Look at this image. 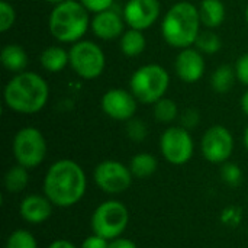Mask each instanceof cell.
<instances>
[{
  "label": "cell",
  "instance_id": "obj_1",
  "mask_svg": "<svg viewBox=\"0 0 248 248\" xmlns=\"http://www.w3.org/2000/svg\"><path fill=\"white\" fill-rule=\"evenodd\" d=\"M87 177L83 167L70 158L52 163L42 182V192L57 208H71L86 195Z\"/></svg>",
  "mask_w": 248,
  "mask_h": 248
},
{
  "label": "cell",
  "instance_id": "obj_2",
  "mask_svg": "<svg viewBox=\"0 0 248 248\" xmlns=\"http://www.w3.org/2000/svg\"><path fill=\"white\" fill-rule=\"evenodd\" d=\"M49 89L46 81L36 73H17L4 87V103L17 113H36L48 102Z\"/></svg>",
  "mask_w": 248,
  "mask_h": 248
},
{
  "label": "cell",
  "instance_id": "obj_3",
  "mask_svg": "<svg viewBox=\"0 0 248 248\" xmlns=\"http://www.w3.org/2000/svg\"><path fill=\"white\" fill-rule=\"evenodd\" d=\"M201 15L190 1H179L173 4L164 15L161 33L164 41L174 48H190L198 36L201 26Z\"/></svg>",
  "mask_w": 248,
  "mask_h": 248
},
{
  "label": "cell",
  "instance_id": "obj_4",
  "mask_svg": "<svg viewBox=\"0 0 248 248\" xmlns=\"http://www.w3.org/2000/svg\"><path fill=\"white\" fill-rule=\"evenodd\" d=\"M89 10L77 0H64L49 15V31L60 42H78L89 28Z\"/></svg>",
  "mask_w": 248,
  "mask_h": 248
},
{
  "label": "cell",
  "instance_id": "obj_5",
  "mask_svg": "<svg viewBox=\"0 0 248 248\" xmlns=\"http://www.w3.org/2000/svg\"><path fill=\"white\" fill-rule=\"evenodd\" d=\"M129 209L116 199L102 202L92 214L90 228L93 234L112 241L122 237L129 225Z\"/></svg>",
  "mask_w": 248,
  "mask_h": 248
},
{
  "label": "cell",
  "instance_id": "obj_6",
  "mask_svg": "<svg viewBox=\"0 0 248 248\" xmlns=\"http://www.w3.org/2000/svg\"><path fill=\"white\" fill-rule=\"evenodd\" d=\"M170 76L167 70L158 64H147L140 67L131 77V93L144 105H154L163 99L169 89Z\"/></svg>",
  "mask_w": 248,
  "mask_h": 248
},
{
  "label": "cell",
  "instance_id": "obj_7",
  "mask_svg": "<svg viewBox=\"0 0 248 248\" xmlns=\"http://www.w3.org/2000/svg\"><path fill=\"white\" fill-rule=\"evenodd\" d=\"M12 150L16 163L29 170L44 163L48 145L44 134L39 129L33 126H25L16 132Z\"/></svg>",
  "mask_w": 248,
  "mask_h": 248
},
{
  "label": "cell",
  "instance_id": "obj_8",
  "mask_svg": "<svg viewBox=\"0 0 248 248\" xmlns=\"http://www.w3.org/2000/svg\"><path fill=\"white\" fill-rule=\"evenodd\" d=\"M70 65L77 76L86 80L99 77L106 65L103 49L92 41L76 42L70 52Z\"/></svg>",
  "mask_w": 248,
  "mask_h": 248
},
{
  "label": "cell",
  "instance_id": "obj_9",
  "mask_svg": "<svg viewBox=\"0 0 248 248\" xmlns=\"http://www.w3.org/2000/svg\"><path fill=\"white\" fill-rule=\"evenodd\" d=\"M160 151L167 163L173 166H183L193 157V138L182 125L170 126L160 137Z\"/></svg>",
  "mask_w": 248,
  "mask_h": 248
},
{
  "label": "cell",
  "instance_id": "obj_10",
  "mask_svg": "<svg viewBox=\"0 0 248 248\" xmlns=\"http://www.w3.org/2000/svg\"><path fill=\"white\" fill-rule=\"evenodd\" d=\"M93 180L102 192L108 195H121L131 187L134 176L124 163L105 160L94 167Z\"/></svg>",
  "mask_w": 248,
  "mask_h": 248
},
{
  "label": "cell",
  "instance_id": "obj_11",
  "mask_svg": "<svg viewBox=\"0 0 248 248\" xmlns=\"http://www.w3.org/2000/svg\"><path fill=\"white\" fill-rule=\"evenodd\" d=\"M201 151L203 158L212 164H224L230 161L234 153V137L231 131L222 125L211 126L202 137Z\"/></svg>",
  "mask_w": 248,
  "mask_h": 248
},
{
  "label": "cell",
  "instance_id": "obj_12",
  "mask_svg": "<svg viewBox=\"0 0 248 248\" xmlns=\"http://www.w3.org/2000/svg\"><path fill=\"white\" fill-rule=\"evenodd\" d=\"M137 97L124 90V89H110L108 90L100 100L102 109L103 112L115 119V121H122V122H128L129 119L134 118L135 112H137Z\"/></svg>",
  "mask_w": 248,
  "mask_h": 248
},
{
  "label": "cell",
  "instance_id": "obj_13",
  "mask_svg": "<svg viewBox=\"0 0 248 248\" xmlns=\"http://www.w3.org/2000/svg\"><path fill=\"white\" fill-rule=\"evenodd\" d=\"M160 10L158 0H128L124 9V19L132 29L144 31L155 23Z\"/></svg>",
  "mask_w": 248,
  "mask_h": 248
},
{
  "label": "cell",
  "instance_id": "obj_14",
  "mask_svg": "<svg viewBox=\"0 0 248 248\" xmlns=\"http://www.w3.org/2000/svg\"><path fill=\"white\" fill-rule=\"evenodd\" d=\"M176 74L185 83H196L205 73V60L199 49L185 48L179 52L174 62Z\"/></svg>",
  "mask_w": 248,
  "mask_h": 248
},
{
  "label": "cell",
  "instance_id": "obj_15",
  "mask_svg": "<svg viewBox=\"0 0 248 248\" xmlns=\"http://www.w3.org/2000/svg\"><path fill=\"white\" fill-rule=\"evenodd\" d=\"M52 208H54V205L44 193L42 195L32 193V195L25 196L20 201L19 215L25 222L38 225V224H44L45 221H48L51 218Z\"/></svg>",
  "mask_w": 248,
  "mask_h": 248
},
{
  "label": "cell",
  "instance_id": "obj_16",
  "mask_svg": "<svg viewBox=\"0 0 248 248\" xmlns=\"http://www.w3.org/2000/svg\"><path fill=\"white\" fill-rule=\"evenodd\" d=\"M124 23L125 19L110 7L108 10L94 13L92 20V29L97 38L110 41L124 35Z\"/></svg>",
  "mask_w": 248,
  "mask_h": 248
},
{
  "label": "cell",
  "instance_id": "obj_17",
  "mask_svg": "<svg viewBox=\"0 0 248 248\" xmlns=\"http://www.w3.org/2000/svg\"><path fill=\"white\" fill-rule=\"evenodd\" d=\"M0 61L3 67L12 73H22L28 65V54L17 44L4 45L0 52Z\"/></svg>",
  "mask_w": 248,
  "mask_h": 248
},
{
  "label": "cell",
  "instance_id": "obj_18",
  "mask_svg": "<svg viewBox=\"0 0 248 248\" xmlns=\"http://www.w3.org/2000/svg\"><path fill=\"white\" fill-rule=\"evenodd\" d=\"M201 22L208 28H218L225 19V6L221 0H202L199 6Z\"/></svg>",
  "mask_w": 248,
  "mask_h": 248
},
{
  "label": "cell",
  "instance_id": "obj_19",
  "mask_svg": "<svg viewBox=\"0 0 248 248\" xmlns=\"http://www.w3.org/2000/svg\"><path fill=\"white\" fill-rule=\"evenodd\" d=\"M39 60H41V65L46 71H49V73H60L70 62V55L61 46H49V48L42 51Z\"/></svg>",
  "mask_w": 248,
  "mask_h": 248
},
{
  "label": "cell",
  "instance_id": "obj_20",
  "mask_svg": "<svg viewBox=\"0 0 248 248\" xmlns=\"http://www.w3.org/2000/svg\"><path fill=\"white\" fill-rule=\"evenodd\" d=\"M158 169L157 158L150 153H138L131 158L129 170L135 179H148Z\"/></svg>",
  "mask_w": 248,
  "mask_h": 248
},
{
  "label": "cell",
  "instance_id": "obj_21",
  "mask_svg": "<svg viewBox=\"0 0 248 248\" xmlns=\"http://www.w3.org/2000/svg\"><path fill=\"white\" fill-rule=\"evenodd\" d=\"M28 183H29L28 169L23 167V166H20V164L12 166L6 171L4 179H3L4 189L10 195H17V193L23 192L28 187Z\"/></svg>",
  "mask_w": 248,
  "mask_h": 248
},
{
  "label": "cell",
  "instance_id": "obj_22",
  "mask_svg": "<svg viewBox=\"0 0 248 248\" xmlns=\"http://www.w3.org/2000/svg\"><path fill=\"white\" fill-rule=\"evenodd\" d=\"M147 46L145 36L138 29H129L124 32L121 36V51L126 57H137L140 55Z\"/></svg>",
  "mask_w": 248,
  "mask_h": 248
},
{
  "label": "cell",
  "instance_id": "obj_23",
  "mask_svg": "<svg viewBox=\"0 0 248 248\" xmlns=\"http://www.w3.org/2000/svg\"><path fill=\"white\" fill-rule=\"evenodd\" d=\"M235 77H237L235 76V68H232L228 64H224V65H219L214 71L212 78H211V84H212V87H214V90L217 93L224 94V93L231 90Z\"/></svg>",
  "mask_w": 248,
  "mask_h": 248
},
{
  "label": "cell",
  "instance_id": "obj_24",
  "mask_svg": "<svg viewBox=\"0 0 248 248\" xmlns=\"http://www.w3.org/2000/svg\"><path fill=\"white\" fill-rule=\"evenodd\" d=\"M179 115L177 105L171 99H160L157 103H154V116L161 124H170L173 122Z\"/></svg>",
  "mask_w": 248,
  "mask_h": 248
},
{
  "label": "cell",
  "instance_id": "obj_25",
  "mask_svg": "<svg viewBox=\"0 0 248 248\" xmlns=\"http://www.w3.org/2000/svg\"><path fill=\"white\" fill-rule=\"evenodd\" d=\"M4 248H38V241L28 230H15L7 237Z\"/></svg>",
  "mask_w": 248,
  "mask_h": 248
},
{
  "label": "cell",
  "instance_id": "obj_26",
  "mask_svg": "<svg viewBox=\"0 0 248 248\" xmlns=\"http://www.w3.org/2000/svg\"><path fill=\"white\" fill-rule=\"evenodd\" d=\"M195 45L198 46L199 51L202 52H206V54H215L221 49L222 46V42L219 39V36L212 32V31H205V32H201Z\"/></svg>",
  "mask_w": 248,
  "mask_h": 248
},
{
  "label": "cell",
  "instance_id": "obj_27",
  "mask_svg": "<svg viewBox=\"0 0 248 248\" xmlns=\"http://www.w3.org/2000/svg\"><path fill=\"white\" fill-rule=\"evenodd\" d=\"M221 177H222L225 185H228L231 187H235L243 180V170H241V167L238 164L227 161L221 167Z\"/></svg>",
  "mask_w": 248,
  "mask_h": 248
},
{
  "label": "cell",
  "instance_id": "obj_28",
  "mask_svg": "<svg viewBox=\"0 0 248 248\" xmlns=\"http://www.w3.org/2000/svg\"><path fill=\"white\" fill-rule=\"evenodd\" d=\"M126 135L134 142H142L148 135V128L144 121L132 118L126 122Z\"/></svg>",
  "mask_w": 248,
  "mask_h": 248
},
{
  "label": "cell",
  "instance_id": "obj_29",
  "mask_svg": "<svg viewBox=\"0 0 248 248\" xmlns=\"http://www.w3.org/2000/svg\"><path fill=\"white\" fill-rule=\"evenodd\" d=\"M16 19V12L13 9V6L10 3H7L6 0L0 1V31L1 32H7Z\"/></svg>",
  "mask_w": 248,
  "mask_h": 248
},
{
  "label": "cell",
  "instance_id": "obj_30",
  "mask_svg": "<svg viewBox=\"0 0 248 248\" xmlns=\"http://www.w3.org/2000/svg\"><path fill=\"white\" fill-rule=\"evenodd\" d=\"M243 221V209L238 206H227L221 212V222L227 227L237 228Z\"/></svg>",
  "mask_w": 248,
  "mask_h": 248
},
{
  "label": "cell",
  "instance_id": "obj_31",
  "mask_svg": "<svg viewBox=\"0 0 248 248\" xmlns=\"http://www.w3.org/2000/svg\"><path fill=\"white\" fill-rule=\"evenodd\" d=\"M199 121H201V115H199V112L196 109H186L182 113V118H180L182 126L186 128L187 131L196 128L199 125Z\"/></svg>",
  "mask_w": 248,
  "mask_h": 248
},
{
  "label": "cell",
  "instance_id": "obj_32",
  "mask_svg": "<svg viewBox=\"0 0 248 248\" xmlns=\"http://www.w3.org/2000/svg\"><path fill=\"white\" fill-rule=\"evenodd\" d=\"M80 1L89 12H93V13L108 10L113 4V0H80Z\"/></svg>",
  "mask_w": 248,
  "mask_h": 248
},
{
  "label": "cell",
  "instance_id": "obj_33",
  "mask_svg": "<svg viewBox=\"0 0 248 248\" xmlns=\"http://www.w3.org/2000/svg\"><path fill=\"white\" fill-rule=\"evenodd\" d=\"M235 76L243 84L248 86V52L238 58L235 64Z\"/></svg>",
  "mask_w": 248,
  "mask_h": 248
},
{
  "label": "cell",
  "instance_id": "obj_34",
  "mask_svg": "<svg viewBox=\"0 0 248 248\" xmlns=\"http://www.w3.org/2000/svg\"><path fill=\"white\" fill-rule=\"evenodd\" d=\"M80 248H109V241L103 237H99L96 234H92L84 238Z\"/></svg>",
  "mask_w": 248,
  "mask_h": 248
},
{
  "label": "cell",
  "instance_id": "obj_35",
  "mask_svg": "<svg viewBox=\"0 0 248 248\" xmlns=\"http://www.w3.org/2000/svg\"><path fill=\"white\" fill-rule=\"evenodd\" d=\"M109 248H138V246L129 238L119 237V238H115V240L109 241Z\"/></svg>",
  "mask_w": 248,
  "mask_h": 248
},
{
  "label": "cell",
  "instance_id": "obj_36",
  "mask_svg": "<svg viewBox=\"0 0 248 248\" xmlns=\"http://www.w3.org/2000/svg\"><path fill=\"white\" fill-rule=\"evenodd\" d=\"M48 248H77L73 243H70L68 240H64V238H60V240H55L52 241Z\"/></svg>",
  "mask_w": 248,
  "mask_h": 248
},
{
  "label": "cell",
  "instance_id": "obj_37",
  "mask_svg": "<svg viewBox=\"0 0 248 248\" xmlns=\"http://www.w3.org/2000/svg\"><path fill=\"white\" fill-rule=\"evenodd\" d=\"M241 109H243V112L248 116V90L243 94V97H241Z\"/></svg>",
  "mask_w": 248,
  "mask_h": 248
},
{
  "label": "cell",
  "instance_id": "obj_38",
  "mask_svg": "<svg viewBox=\"0 0 248 248\" xmlns=\"http://www.w3.org/2000/svg\"><path fill=\"white\" fill-rule=\"evenodd\" d=\"M244 145H246V148L248 150V125L247 128H246V131H244Z\"/></svg>",
  "mask_w": 248,
  "mask_h": 248
},
{
  "label": "cell",
  "instance_id": "obj_39",
  "mask_svg": "<svg viewBox=\"0 0 248 248\" xmlns=\"http://www.w3.org/2000/svg\"><path fill=\"white\" fill-rule=\"evenodd\" d=\"M46 1H49V3H54V4H58V3H61V1H64V0H46Z\"/></svg>",
  "mask_w": 248,
  "mask_h": 248
},
{
  "label": "cell",
  "instance_id": "obj_40",
  "mask_svg": "<svg viewBox=\"0 0 248 248\" xmlns=\"http://www.w3.org/2000/svg\"><path fill=\"white\" fill-rule=\"evenodd\" d=\"M246 19H247V22H248V4H247V9H246Z\"/></svg>",
  "mask_w": 248,
  "mask_h": 248
},
{
  "label": "cell",
  "instance_id": "obj_41",
  "mask_svg": "<svg viewBox=\"0 0 248 248\" xmlns=\"http://www.w3.org/2000/svg\"><path fill=\"white\" fill-rule=\"evenodd\" d=\"M155 248H158V247H155Z\"/></svg>",
  "mask_w": 248,
  "mask_h": 248
}]
</instances>
